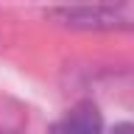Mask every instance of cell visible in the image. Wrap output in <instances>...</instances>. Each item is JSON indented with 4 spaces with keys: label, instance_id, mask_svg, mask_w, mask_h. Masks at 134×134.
Returning a JSON list of instances; mask_svg holds the SVG:
<instances>
[{
    "label": "cell",
    "instance_id": "cell-1",
    "mask_svg": "<svg viewBox=\"0 0 134 134\" xmlns=\"http://www.w3.org/2000/svg\"><path fill=\"white\" fill-rule=\"evenodd\" d=\"M100 129L103 120L95 103H75L64 117H59L48 129V134H100Z\"/></svg>",
    "mask_w": 134,
    "mask_h": 134
},
{
    "label": "cell",
    "instance_id": "cell-2",
    "mask_svg": "<svg viewBox=\"0 0 134 134\" xmlns=\"http://www.w3.org/2000/svg\"><path fill=\"white\" fill-rule=\"evenodd\" d=\"M17 117L23 120V112L17 109L11 117L3 115V109H0V134H23V123H17Z\"/></svg>",
    "mask_w": 134,
    "mask_h": 134
},
{
    "label": "cell",
    "instance_id": "cell-3",
    "mask_svg": "<svg viewBox=\"0 0 134 134\" xmlns=\"http://www.w3.org/2000/svg\"><path fill=\"white\" fill-rule=\"evenodd\" d=\"M112 134H134V123H117Z\"/></svg>",
    "mask_w": 134,
    "mask_h": 134
}]
</instances>
